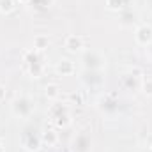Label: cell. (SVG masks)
<instances>
[{
  "instance_id": "cell-1",
  "label": "cell",
  "mask_w": 152,
  "mask_h": 152,
  "mask_svg": "<svg viewBox=\"0 0 152 152\" xmlns=\"http://www.w3.org/2000/svg\"><path fill=\"white\" fill-rule=\"evenodd\" d=\"M136 41H138L140 44H149L152 41V27L142 25V27L136 30Z\"/></svg>"
},
{
  "instance_id": "cell-2",
  "label": "cell",
  "mask_w": 152,
  "mask_h": 152,
  "mask_svg": "<svg viewBox=\"0 0 152 152\" xmlns=\"http://www.w3.org/2000/svg\"><path fill=\"white\" fill-rule=\"evenodd\" d=\"M66 48H67L69 51H78V50H81V48H83V39L80 37V36H69V37L66 39Z\"/></svg>"
},
{
  "instance_id": "cell-3",
  "label": "cell",
  "mask_w": 152,
  "mask_h": 152,
  "mask_svg": "<svg viewBox=\"0 0 152 152\" xmlns=\"http://www.w3.org/2000/svg\"><path fill=\"white\" fill-rule=\"evenodd\" d=\"M14 7H16L14 0H0V12L9 14V12H12V11H14Z\"/></svg>"
},
{
  "instance_id": "cell-4",
  "label": "cell",
  "mask_w": 152,
  "mask_h": 152,
  "mask_svg": "<svg viewBox=\"0 0 152 152\" xmlns=\"http://www.w3.org/2000/svg\"><path fill=\"white\" fill-rule=\"evenodd\" d=\"M57 71L62 73V75H67V73H73V64L69 60H60V64L57 66Z\"/></svg>"
},
{
  "instance_id": "cell-5",
  "label": "cell",
  "mask_w": 152,
  "mask_h": 152,
  "mask_svg": "<svg viewBox=\"0 0 152 152\" xmlns=\"http://www.w3.org/2000/svg\"><path fill=\"white\" fill-rule=\"evenodd\" d=\"M48 44H50L48 37H42V36H39V37L34 39V46H36V50H44V48H48Z\"/></svg>"
},
{
  "instance_id": "cell-6",
  "label": "cell",
  "mask_w": 152,
  "mask_h": 152,
  "mask_svg": "<svg viewBox=\"0 0 152 152\" xmlns=\"http://www.w3.org/2000/svg\"><path fill=\"white\" fill-rule=\"evenodd\" d=\"M58 94H60V92H58V87H57V85H53V83H51V85H48V87H46V96H48L50 99H57V97H58Z\"/></svg>"
},
{
  "instance_id": "cell-7",
  "label": "cell",
  "mask_w": 152,
  "mask_h": 152,
  "mask_svg": "<svg viewBox=\"0 0 152 152\" xmlns=\"http://www.w3.org/2000/svg\"><path fill=\"white\" fill-rule=\"evenodd\" d=\"M143 92H145L147 96H152V80L151 78L143 81Z\"/></svg>"
},
{
  "instance_id": "cell-8",
  "label": "cell",
  "mask_w": 152,
  "mask_h": 152,
  "mask_svg": "<svg viewBox=\"0 0 152 152\" xmlns=\"http://www.w3.org/2000/svg\"><path fill=\"white\" fill-rule=\"evenodd\" d=\"M106 4H108L110 9H118L122 5V0H106Z\"/></svg>"
},
{
  "instance_id": "cell-9",
  "label": "cell",
  "mask_w": 152,
  "mask_h": 152,
  "mask_svg": "<svg viewBox=\"0 0 152 152\" xmlns=\"http://www.w3.org/2000/svg\"><path fill=\"white\" fill-rule=\"evenodd\" d=\"M44 142H50V145H53V143L57 142V136L50 131V133H46V134H44Z\"/></svg>"
},
{
  "instance_id": "cell-10",
  "label": "cell",
  "mask_w": 152,
  "mask_h": 152,
  "mask_svg": "<svg viewBox=\"0 0 152 152\" xmlns=\"http://www.w3.org/2000/svg\"><path fill=\"white\" fill-rule=\"evenodd\" d=\"M4 97H5V88L0 87V101H4Z\"/></svg>"
},
{
  "instance_id": "cell-11",
  "label": "cell",
  "mask_w": 152,
  "mask_h": 152,
  "mask_svg": "<svg viewBox=\"0 0 152 152\" xmlns=\"http://www.w3.org/2000/svg\"><path fill=\"white\" fill-rule=\"evenodd\" d=\"M21 4H28V2H32V0H20Z\"/></svg>"
}]
</instances>
